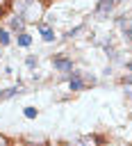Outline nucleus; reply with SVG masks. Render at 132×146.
Returning <instances> with one entry per match:
<instances>
[{
	"label": "nucleus",
	"instance_id": "obj_1",
	"mask_svg": "<svg viewBox=\"0 0 132 146\" xmlns=\"http://www.w3.org/2000/svg\"><path fill=\"white\" fill-rule=\"evenodd\" d=\"M114 2H116V0H98L96 14H98V16H109V11L114 9Z\"/></svg>",
	"mask_w": 132,
	"mask_h": 146
},
{
	"label": "nucleus",
	"instance_id": "obj_2",
	"mask_svg": "<svg viewBox=\"0 0 132 146\" xmlns=\"http://www.w3.org/2000/svg\"><path fill=\"white\" fill-rule=\"evenodd\" d=\"M52 64H55L57 68H61V71H73V62H68V59L55 57V59H52Z\"/></svg>",
	"mask_w": 132,
	"mask_h": 146
},
{
	"label": "nucleus",
	"instance_id": "obj_3",
	"mask_svg": "<svg viewBox=\"0 0 132 146\" xmlns=\"http://www.w3.org/2000/svg\"><path fill=\"white\" fill-rule=\"evenodd\" d=\"M71 89H73V91H80V89H82V80H80L77 73H73V78H71Z\"/></svg>",
	"mask_w": 132,
	"mask_h": 146
},
{
	"label": "nucleus",
	"instance_id": "obj_4",
	"mask_svg": "<svg viewBox=\"0 0 132 146\" xmlns=\"http://www.w3.org/2000/svg\"><path fill=\"white\" fill-rule=\"evenodd\" d=\"M41 34H43V39H46V41H52V39H55V32H52L48 25H41Z\"/></svg>",
	"mask_w": 132,
	"mask_h": 146
},
{
	"label": "nucleus",
	"instance_id": "obj_5",
	"mask_svg": "<svg viewBox=\"0 0 132 146\" xmlns=\"http://www.w3.org/2000/svg\"><path fill=\"white\" fill-rule=\"evenodd\" d=\"M16 94H18V87L5 89V91H0V100H5V98H11V96H16Z\"/></svg>",
	"mask_w": 132,
	"mask_h": 146
},
{
	"label": "nucleus",
	"instance_id": "obj_6",
	"mask_svg": "<svg viewBox=\"0 0 132 146\" xmlns=\"http://www.w3.org/2000/svg\"><path fill=\"white\" fill-rule=\"evenodd\" d=\"M23 16H16V18H11V30H23Z\"/></svg>",
	"mask_w": 132,
	"mask_h": 146
},
{
	"label": "nucleus",
	"instance_id": "obj_7",
	"mask_svg": "<svg viewBox=\"0 0 132 146\" xmlns=\"http://www.w3.org/2000/svg\"><path fill=\"white\" fill-rule=\"evenodd\" d=\"M30 41H32V39H30L27 34H20V36H18V46H23V48H25V46H30Z\"/></svg>",
	"mask_w": 132,
	"mask_h": 146
},
{
	"label": "nucleus",
	"instance_id": "obj_8",
	"mask_svg": "<svg viewBox=\"0 0 132 146\" xmlns=\"http://www.w3.org/2000/svg\"><path fill=\"white\" fill-rule=\"evenodd\" d=\"M0 43H2V46L9 43V34H7V30H0Z\"/></svg>",
	"mask_w": 132,
	"mask_h": 146
},
{
	"label": "nucleus",
	"instance_id": "obj_9",
	"mask_svg": "<svg viewBox=\"0 0 132 146\" xmlns=\"http://www.w3.org/2000/svg\"><path fill=\"white\" fill-rule=\"evenodd\" d=\"M25 116H27V119H34V116H36V110H34V107H25Z\"/></svg>",
	"mask_w": 132,
	"mask_h": 146
},
{
	"label": "nucleus",
	"instance_id": "obj_10",
	"mask_svg": "<svg viewBox=\"0 0 132 146\" xmlns=\"http://www.w3.org/2000/svg\"><path fill=\"white\" fill-rule=\"evenodd\" d=\"M34 64H36V59H34V57H27V66H30V68H32V66H34Z\"/></svg>",
	"mask_w": 132,
	"mask_h": 146
},
{
	"label": "nucleus",
	"instance_id": "obj_11",
	"mask_svg": "<svg viewBox=\"0 0 132 146\" xmlns=\"http://www.w3.org/2000/svg\"><path fill=\"white\" fill-rule=\"evenodd\" d=\"M0 146H9V141H7V137H2V135H0Z\"/></svg>",
	"mask_w": 132,
	"mask_h": 146
},
{
	"label": "nucleus",
	"instance_id": "obj_12",
	"mask_svg": "<svg viewBox=\"0 0 132 146\" xmlns=\"http://www.w3.org/2000/svg\"><path fill=\"white\" fill-rule=\"evenodd\" d=\"M127 96H132V89H127Z\"/></svg>",
	"mask_w": 132,
	"mask_h": 146
}]
</instances>
